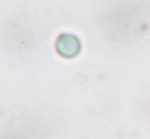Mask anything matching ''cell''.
Masks as SVG:
<instances>
[{"mask_svg":"<svg viewBox=\"0 0 150 139\" xmlns=\"http://www.w3.org/2000/svg\"><path fill=\"white\" fill-rule=\"evenodd\" d=\"M58 51L64 57H75L79 53L81 44L77 37L73 35H63L58 41Z\"/></svg>","mask_w":150,"mask_h":139,"instance_id":"cell-1","label":"cell"}]
</instances>
